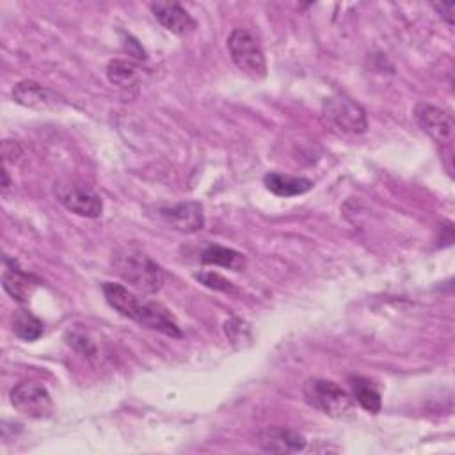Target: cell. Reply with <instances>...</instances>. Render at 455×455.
<instances>
[{"mask_svg": "<svg viewBox=\"0 0 455 455\" xmlns=\"http://www.w3.org/2000/svg\"><path fill=\"white\" fill-rule=\"evenodd\" d=\"M103 295L110 307L139 325L158 331L171 338H181V329L171 311L158 302L137 297L133 291L117 283H103Z\"/></svg>", "mask_w": 455, "mask_h": 455, "instance_id": "1", "label": "cell"}, {"mask_svg": "<svg viewBox=\"0 0 455 455\" xmlns=\"http://www.w3.org/2000/svg\"><path fill=\"white\" fill-rule=\"evenodd\" d=\"M116 274L140 293H155L164 284V270L146 252L124 247L114 254L112 259Z\"/></svg>", "mask_w": 455, "mask_h": 455, "instance_id": "2", "label": "cell"}, {"mask_svg": "<svg viewBox=\"0 0 455 455\" xmlns=\"http://www.w3.org/2000/svg\"><path fill=\"white\" fill-rule=\"evenodd\" d=\"M302 395L311 407L331 418L350 419L355 416L352 396L332 380L309 379L302 387Z\"/></svg>", "mask_w": 455, "mask_h": 455, "instance_id": "3", "label": "cell"}, {"mask_svg": "<svg viewBox=\"0 0 455 455\" xmlns=\"http://www.w3.org/2000/svg\"><path fill=\"white\" fill-rule=\"evenodd\" d=\"M228 52L235 66L251 78H263L267 75V60L256 39L243 28H235L228 36Z\"/></svg>", "mask_w": 455, "mask_h": 455, "instance_id": "4", "label": "cell"}, {"mask_svg": "<svg viewBox=\"0 0 455 455\" xmlns=\"http://www.w3.org/2000/svg\"><path fill=\"white\" fill-rule=\"evenodd\" d=\"M53 194L57 201L75 215L96 219L103 212V203L100 196L84 183L71 181V180L57 181L53 185Z\"/></svg>", "mask_w": 455, "mask_h": 455, "instance_id": "5", "label": "cell"}, {"mask_svg": "<svg viewBox=\"0 0 455 455\" xmlns=\"http://www.w3.org/2000/svg\"><path fill=\"white\" fill-rule=\"evenodd\" d=\"M323 116L345 133H363L368 128L364 110L343 94L331 96L323 101Z\"/></svg>", "mask_w": 455, "mask_h": 455, "instance_id": "6", "label": "cell"}, {"mask_svg": "<svg viewBox=\"0 0 455 455\" xmlns=\"http://www.w3.org/2000/svg\"><path fill=\"white\" fill-rule=\"evenodd\" d=\"M12 407L28 418L43 419L53 411V402L48 389L37 382H20L11 391Z\"/></svg>", "mask_w": 455, "mask_h": 455, "instance_id": "7", "label": "cell"}, {"mask_svg": "<svg viewBox=\"0 0 455 455\" xmlns=\"http://www.w3.org/2000/svg\"><path fill=\"white\" fill-rule=\"evenodd\" d=\"M11 94L18 105L32 108V110H57L66 105L62 96H59L57 92H53L32 80L18 82L12 87Z\"/></svg>", "mask_w": 455, "mask_h": 455, "instance_id": "8", "label": "cell"}, {"mask_svg": "<svg viewBox=\"0 0 455 455\" xmlns=\"http://www.w3.org/2000/svg\"><path fill=\"white\" fill-rule=\"evenodd\" d=\"M414 117L419 128L437 142L448 140L453 133V117L448 110H443L430 103H419L414 110Z\"/></svg>", "mask_w": 455, "mask_h": 455, "instance_id": "9", "label": "cell"}, {"mask_svg": "<svg viewBox=\"0 0 455 455\" xmlns=\"http://www.w3.org/2000/svg\"><path fill=\"white\" fill-rule=\"evenodd\" d=\"M162 217L174 231L180 233H197L204 226L203 206L196 201H187L171 208H164Z\"/></svg>", "mask_w": 455, "mask_h": 455, "instance_id": "10", "label": "cell"}, {"mask_svg": "<svg viewBox=\"0 0 455 455\" xmlns=\"http://www.w3.org/2000/svg\"><path fill=\"white\" fill-rule=\"evenodd\" d=\"M259 448L270 453H297L306 448V439L286 427H270L259 434Z\"/></svg>", "mask_w": 455, "mask_h": 455, "instance_id": "11", "label": "cell"}, {"mask_svg": "<svg viewBox=\"0 0 455 455\" xmlns=\"http://www.w3.org/2000/svg\"><path fill=\"white\" fill-rule=\"evenodd\" d=\"M151 12L160 25L176 36H188L196 28V20L176 2L151 4Z\"/></svg>", "mask_w": 455, "mask_h": 455, "instance_id": "12", "label": "cell"}, {"mask_svg": "<svg viewBox=\"0 0 455 455\" xmlns=\"http://www.w3.org/2000/svg\"><path fill=\"white\" fill-rule=\"evenodd\" d=\"M263 183L267 190L279 197H291V196H300L307 190L313 188V181L302 176H291V174H283V172H268L263 178Z\"/></svg>", "mask_w": 455, "mask_h": 455, "instance_id": "13", "label": "cell"}, {"mask_svg": "<svg viewBox=\"0 0 455 455\" xmlns=\"http://www.w3.org/2000/svg\"><path fill=\"white\" fill-rule=\"evenodd\" d=\"M107 78L110 84L123 91L137 89L139 85V68L128 59H114L107 66Z\"/></svg>", "mask_w": 455, "mask_h": 455, "instance_id": "14", "label": "cell"}, {"mask_svg": "<svg viewBox=\"0 0 455 455\" xmlns=\"http://www.w3.org/2000/svg\"><path fill=\"white\" fill-rule=\"evenodd\" d=\"M201 261L206 265H219L229 270H242L245 268V256L235 249L222 247V245H210L203 251Z\"/></svg>", "mask_w": 455, "mask_h": 455, "instance_id": "15", "label": "cell"}, {"mask_svg": "<svg viewBox=\"0 0 455 455\" xmlns=\"http://www.w3.org/2000/svg\"><path fill=\"white\" fill-rule=\"evenodd\" d=\"M2 283H4V290L18 302H27L37 286L30 275H27L18 268L7 270L2 277Z\"/></svg>", "mask_w": 455, "mask_h": 455, "instance_id": "16", "label": "cell"}, {"mask_svg": "<svg viewBox=\"0 0 455 455\" xmlns=\"http://www.w3.org/2000/svg\"><path fill=\"white\" fill-rule=\"evenodd\" d=\"M348 384H350L354 400H357V403L363 409H366L368 412H373V414L380 411V407H382L380 393L371 386L370 380H366L363 377H350Z\"/></svg>", "mask_w": 455, "mask_h": 455, "instance_id": "17", "label": "cell"}, {"mask_svg": "<svg viewBox=\"0 0 455 455\" xmlns=\"http://www.w3.org/2000/svg\"><path fill=\"white\" fill-rule=\"evenodd\" d=\"M11 327H12V332L25 341H34L43 334V322L27 309L14 311L11 318Z\"/></svg>", "mask_w": 455, "mask_h": 455, "instance_id": "18", "label": "cell"}, {"mask_svg": "<svg viewBox=\"0 0 455 455\" xmlns=\"http://www.w3.org/2000/svg\"><path fill=\"white\" fill-rule=\"evenodd\" d=\"M201 284H204L206 288H212V290H217V291H224V293H235L236 288L235 284L226 279L224 275L217 274V272H199L194 275Z\"/></svg>", "mask_w": 455, "mask_h": 455, "instance_id": "19", "label": "cell"}, {"mask_svg": "<svg viewBox=\"0 0 455 455\" xmlns=\"http://www.w3.org/2000/svg\"><path fill=\"white\" fill-rule=\"evenodd\" d=\"M69 345H73L76 350H80L82 354L92 357L96 354V347L94 343L84 334V332H69Z\"/></svg>", "mask_w": 455, "mask_h": 455, "instance_id": "20", "label": "cell"}, {"mask_svg": "<svg viewBox=\"0 0 455 455\" xmlns=\"http://www.w3.org/2000/svg\"><path fill=\"white\" fill-rule=\"evenodd\" d=\"M432 7L437 11V14L448 23V27H453V9L455 2H441V4H432Z\"/></svg>", "mask_w": 455, "mask_h": 455, "instance_id": "21", "label": "cell"}, {"mask_svg": "<svg viewBox=\"0 0 455 455\" xmlns=\"http://www.w3.org/2000/svg\"><path fill=\"white\" fill-rule=\"evenodd\" d=\"M2 176H4V183H2V192H7V188H9V176H7V171H5V169L2 171Z\"/></svg>", "mask_w": 455, "mask_h": 455, "instance_id": "22", "label": "cell"}]
</instances>
